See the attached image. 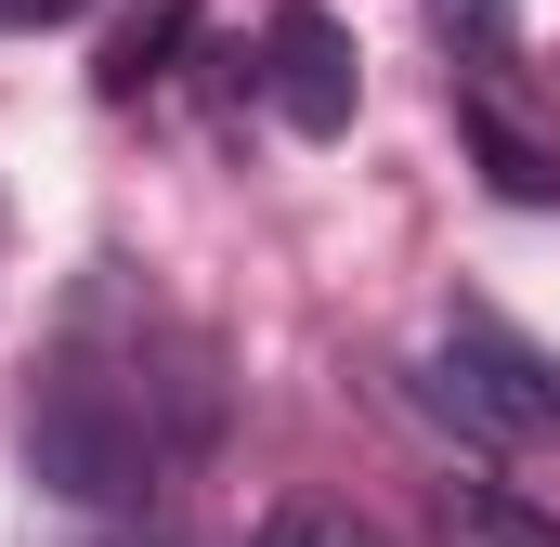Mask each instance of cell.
Wrapping results in <instances>:
<instances>
[{"label":"cell","mask_w":560,"mask_h":547,"mask_svg":"<svg viewBox=\"0 0 560 547\" xmlns=\"http://www.w3.org/2000/svg\"><path fill=\"white\" fill-rule=\"evenodd\" d=\"M156 469H170V443H156L143 392H118L105 365H66V379L39 392V417H26V482H39L52 509H92V522H143Z\"/></svg>","instance_id":"6da1fadb"},{"label":"cell","mask_w":560,"mask_h":547,"mask_svg":"<svg viewBox=\"0 0 560 547\" xmlns=\"http://www.w3.org/2000/svg\"><path fill=\"white\" fill-rule=\"evenodd\" d=\"M430 417H456L469 443H548L560 430V365L535 339H509L495 313H456L430 352Z\"/></svg>","instance_id":"7a4b0ae2"},{"label":"cell","mask_w":560,"mask_h":547,"mask_svg":"<svg viewBox=\"0 0 560 547\" xmlns=\"http://www.w3.org/2000/svg\"><path fill=\"white\" fill-rule=\"evenodd\" d=\"M261 92H275V118L300 143H339V131H352L365 66H352V26H339L326 0H275V26H261Z\"/></svg>","instance_id":"3957f363"},{"label":"cell","mask_w":560,"mask_h":547,"mask_svg":"<svg viewBox=\"0 0 560 547\" xmlns=\"http://www.w3.org/2000/svg\"><path fill=\"white\" fill-rule=\"evenodd\" d=\"M456 131H469V156H482V183H495L509 209H560V156H548L535 131H522V118H509L495 92H469V105H456Z\"/></svg>","instance_id":"277c9868"},{"label":"cell","mask_w":560,"mask_h":547,"mask_svg":"<svg viewBox=\"0 0 560 547\" xmlns=\"http://www.w3.org/2000/svg\"><path fill=\"white\" fill-rule=\"evenodd\" d=\"M183 39H196V0H131V13H118V39H105V66H92V79H105V105H143V92L170 79V53H183Z\"/></svg>","instance_id":"5b68a950"},{"label":"cell","mask_w":560,"mask_h":547,"mask_svg":"<svg viewBox=\"0 0 560 547\" xmlns=\"http://www.w3.org/2000/svg\"><path fill=\"white\" fill-rule=\"evenodd\" d=\"M443 535H456V547H560V509L482 482V469H456V482H443Z\"/></svg>","instance_id":"8992f818"},{"label":"cell","mask_w":560,"mask_h":547,"mask_svg":"<svg viewBox=\"0 0 560 547\" xmlns=\"http://www.w3.org/2000/svg\"><path fill=\"white\" fill-rule=\"evenodd\" d=\"M248 547H392L352 496H287V509H261V535Z\"/></svg>","instance_id":"52a82bcc"},{"label":"cell","mask_w":560,"mask_h":547,"mask_svg":"<svg viewBox=\"0 0 560 547\" xmlns=\"http://www.w3.org/2000/svg\"><path fill=\"white\" fill-rule=\"evenodd\" d=\"M430 26H443V39H456V66H482V79L522 53V13H509V0H430Z\"/></svg>","instance_id":"ba28073f"},{"label":"cell","mask_w":560,"mask_h":547,"mask_svg":"<svg viewBox=\"0 0 560 547\" xmlns=\"http://www.w3.org/2000/svg\"><path fill=\"white\" fill-rule=\"evenodd\" d=\"M79 0H0V26H66Z\"/></svg>","instance_id":"9c48e42d"}]
</instances>
